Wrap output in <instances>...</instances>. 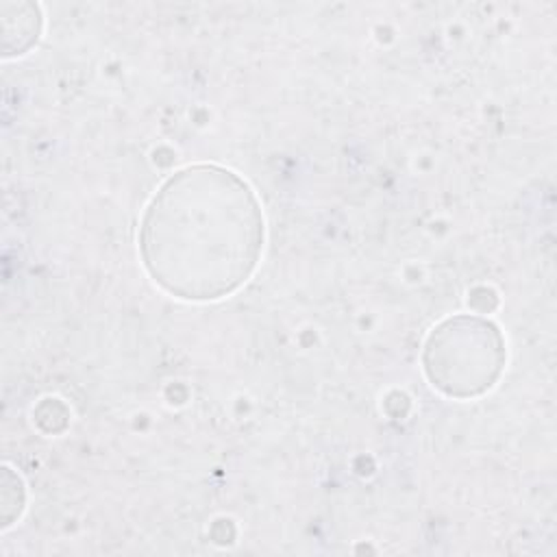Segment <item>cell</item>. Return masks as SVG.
Here are the masks:
<instances>
[{"mask_svg":"<svg viewBox=\"0 0 557 557\" xmlns=\"http://www.w3.org/2000/svg\"><path fill=\"white\" fill-rule=\"evenodd\" d=\"M263 218L255 191L235 172L194 165L174 174L141 222V259L170 294L213 300L235 292L255 270Z\"/></svg>","mask_w":557,"mask_h":557,"instance_id":"obj_1","label":"cell"},{"mask_svg":"<svg viewBox=\"0 0 557 557\" xmlns=\"http://www.w3.org/2000/svg\"><path fill=\"white\" fill-rule=\"evenodd\" d=\"M505 363V342L483 318H453L433 329L424 346V372L444 394L472 398L490 389Z\"/></svg>","mask_w":557,"mask_h":557,"instance_id":"obj_2","label":"cell"}]
</instances>
